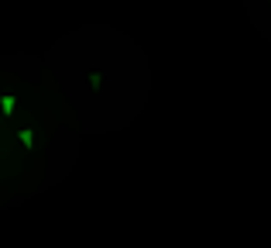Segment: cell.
Returning a JSON list of instances; mask_svg holds the SVG:
<instances>
[{
  "label": "cell",
  "mask_w": 271,
  "mask_h": 248,
  "mask_svg": "<svg viewBox=\"0 0 271 248\" xmlns=\"http://www.w3.org/2000/svg\"><path fill=\"white\" fill-rule=\"evenodd\" d=\"M0 114H3V117L17 114V97H14V93H3V97H0Z\"/></svg>",
  "instance_id": "cell-1"
},
{
  "label": "cell",
  "mask_w": 271,
  "mask_h": 248,
  "mask_svg": "<svg viewBox=\"0 0 271 248\" xmlns=\"http://www.w3.org/2000/svg\"><path fill=\"white\" fill-rule=\"evenodd\" d=\"M17 142H21V149L31 152V149H35V131H31V128H21V131H17Z\"/></svg>",
  "instance_id": "cell-2"
},
{
  "label": "cell",
  "mask_w": 271,
  "mask_h": 248,
  "mask_svg": "<svg viewBox=\"0 0 271 248\" xmlns=\"http://www.w3.org/2000/svg\"><path fill=\"white\" fill-rule=\"evenodd\" d=\"M103 86V76L100 73H89V90H100Z\"/></svg>",
  "instance_id": "cell-3"
},
{
  "label": "cell",
  "mask_w": 271,
  "mask_h": 248,
  "mask_svg": "<svg viewBox=\"0 0 271 248\" xmlns=\"http://www.w3.org/2000/svg\"><path fill=\"white\" fill-rule=\"evenodd\" d=\"M0 128H3V114H0Z\"/></svg>",
  "instance_id": "cell-4"
}]
</instances>
